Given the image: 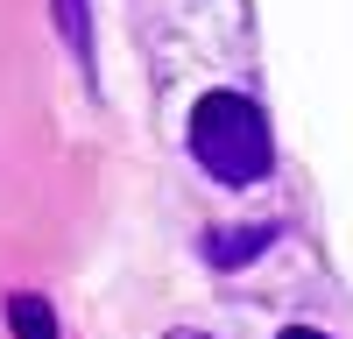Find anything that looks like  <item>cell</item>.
<instances>
[{"instance_id": "cell-2", "label": "cell", "mask_w": 353, "mask_h": 339, "mask_svg": "<svg viewBox=\"0 0 353 339\" xmlns=\"http://www.w3.org/2000/svg\"><path fill=\"white\" fill-rule=\"evenodd\" d=\"M269 240H276L269 219H254V226H219V234H205V262H212V269H248V262L269 254Z\"/></svg>"}, {"instance_id": "cell-6", "label": "cell", "mask_w": 353, "mask_h": 339, "mask_svg": "<svg viewBox=\"0 0 353 339\" xmlns=\"http://www.w3.org/2000/svg\"><path fill=\"white\" fill-rule=\"evenodd\" d=\"M163 339H212V332H198V325H176V332H163Z\"/></svg>"}, {"instance_id": "cell-5", "label": "cell", "mask_w": 353, "mask_h": 339, "mask_svg": "<svg viewBox=\"0 0 353 339\" xmlns=\"http://www.w3.org/2000/svg\"><path fill=\"white\" fill-rule=\"evenodd\" d=\"M276 339H325V332H311V325H283Z\"/></svg>"}, {"instance_id": "cell-3", "label": "cell", "mask_w": 353, "mask_h": 339, "mask_svg": "<svg viewBox=\"0 0 353 339\" xmlns=\"http://www.w3.org/2000/svg\"><path fill=\"white\" fill-rule=\"evenodd\" d=\"M50 14H57V36L71 43L78 71L99 78V71H92V64H99V43H92V0H50Z\"/></svg>"}, {"instance_id": "cell-1", "label": "cell", "mask_w": 353, "mask_h": 339, "mask_svg": "<svg viewBox=\"0 0 353 339\" xmlns=\"http://www.w3.org/2000/svg\"><path fill=\"white\" fill-rule=\"evenodd\" d=\"M191 156L205 177L219 184H261L276 170V134H269V113H261L248 92H205L191 106Z\"/></svg>"}, {"instance_id": "cell-4", "label": "cell", "mask_w": 353, "mask_h": 339, "mask_svg": "<svg viewBox=\"0 0 353 339\" xmlns=\"http://www.w3.org/2000/svg\"><path fill=\"white\" fill-rule=\"evenodd\" d=\"M8 332L14 339H57V304L36 290H14L8 297Z\"/></svg>"}]
</instances>
